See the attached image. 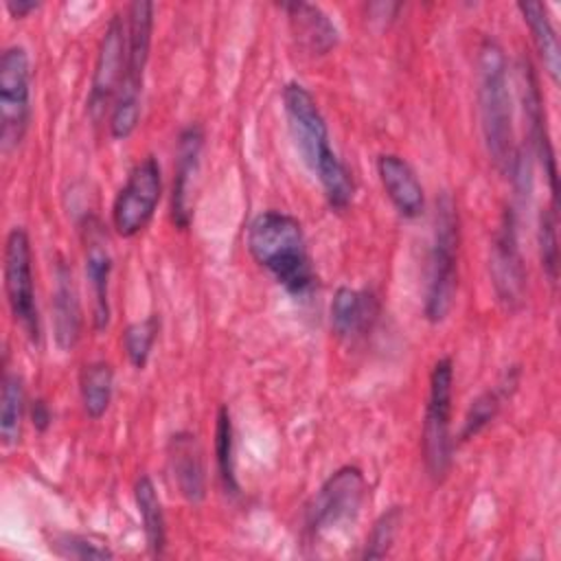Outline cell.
Listing matches in <instances>:
<instances>
[{
	"label": "cell",
	"instance_id": "5b68a950",
	"mask_svg": "<svg viewBox=\"0 0 561 561\" xmlns=\"http://www.w3.org/2000/svg\"><path fill=\"white\" fill-rule=\"evenodd\" d=\"M458 243H460V224L458 208L449 193H440L436 199L434 213V234L427 254V274H425V296H423V316L438 324L443 322L456 300L458 289Z\"/></svg>",
	"mask_w": 561,
	"mask_h": 561
},
{
	"label": "cell",
	"instance_id": "7a4b0ae2",
	"mask_svg": "<svg viewBox=\"0 0 561 561\" xmlns=\"http://www.w3.org/2000/svg\"><path fill=\"white\" fill-rule=\"evenodd\" d=\"M245 245L250 256L291 296H307L316 287L307 237L294 215L283 210L259 213L248 226Z\"/></svg>",
	"mask_w": 561,
	"mask_h": 561
},
{
	"label": "cell",
	"instance_id": "ac0fdd59",
	"mask_svg": "<svg viewBox=\"0 0 561 561\" xmlns=\"http://www.w3.org/2000/svg\"><path fill=\"white\" fill-rule=\"evenodd\" d=\"M280 9L289 20L298 46L309 55H327L335 48L340 31L322 7L309 2H283Z\"/></svg>",
	"mask_w": 561,
	"mask_h": 561
},
{
	"label": "cell",
	"instance_id": "30bf717a",
	"mask_svg": "<svg viewBox=\"0 0 561 561\" xmlns=\"http://www.w3.org/2000/svg\"><path fill=\"white\" fill-rule=\"evenodd\" d=\"M162 197V171L153 156L142 158L129 171L112 204V226L116 234L129 239L142 232L156 215Z\"/></svg>",
	"mask_w": 561,
	"mask_h": 561
},
{
	"label": "cell",
	"instance_id": "f1b7e54d",
	"mask_svg": "<svg viewBox=\"0 0 561 561\" xmlns=\"http://www.w3.org/2000/svg\"><path fill=\"white\" fill-rule=\"evenodd\" d=\"M401 519H403L401 506H390L388 511H383L375 519V524L370 528V535L366 537L362 559H383L390 552L392 543H394Z\"/></svg>",
	"mask_w": 561,
	"mask_h": 561
},
{
	"label": "cell",
	"instance_id": "d4e9b609",
	"mask_svg": "<svg viewBox=\"0 0 561 561\" xmlns=\"http://www.w3.org/2000/svg\"><path fill=\"white\" fill-rule=\"evenodd\" d=\"M79 392H81L83 412L92 421L101 419L107 412V408L112 403V394H114L112 364H107L103 359L85 364L79 375Z\"/></svg>",
	"mask_w": 561,
	"mask_h": 561
},
{
	"label": "cell",
	"instance_id": "9a60e30c",
	"mask_svg": "<svg viewBox=\"0 0 561 561\" xmlns=\"http://www.w3.org/2000/svg\"><path fill=\"white\" fill-rule=\"evenodd\" d=\"M85 278L92 294V324L103 331L110 324V276H112V254L107 248V237L99 219L85 221Z\"/></svg>",
	"mask_w": 561,
	"mask_h": 561
},
{
	"label": "cell",
	"instance_id": "ba28073f",
	"mask_svg": "<svg viewBox=\"0 0 561 561\" xmlns=\"http://www.w3.org/2000/svg\"><path fill=\"white\" fill-rule=\"evenodd\" d=\"M366 500V478L357 467L335 469L316 491L307 506L305 526L313 537L348 528Z\"/></svg>",
	"mask_w": 561,
	"mask_h": 561
},
{
	"label": "cell",
	"instance_id": "4316f807",
	"mask_svg": "<svg viewBox=\"0 0 561 561\" xmlns=\"http://www.w3.org/2000/svg\"><path fill=\"white\" fill-rule=\"evenodd\" d=\"M48 548L53 554L61 559H77V561H103L114 557L107 543L94 541L92 537H85L79 533H53L48 537Z\"/></svg>",
	"mask_w": 561,
	"mask_h": 561
},
{
	"label": "cell",
	"instance_id": "4fadbf2b",
	"mask_svg": "<svg viewBox=\"0 0 561 561\" xmlns=\"http://www.w3.org/2000/svg\"><path fill=\"white\" fill-rule=\"evenodd\" d=\"M519 99H522V110L528 127V140L543 167V173L548 178V186L552 193V206H557V160H554V149L546 123V107H543V96L539 88L537 72L530 64V59L522 57L519 66Z\"/></svg>",
	"mask_w": 561,
	"mask_h": 561
},
{
	"label": "cell",
	"instance_id": "2e32d148",
	"mask_svg": "<svg viewBox=\"0 0 561 561\" xmlns=\"http://www.w3.org/2000/svg\"><path fill=\"white\" fill-rule=\"evenodd\" d=\"M377 173L388 199L401 217L414 219L425 210L423 184L405 158L397 153H381L377 158Z\"/></svg>",
	"mask_w": 561,
	"mask_h": 561
},
{
	"label": "cell",
	"instance_id": "4dcf8cb0",
	"mask_svg": "<svg viewBox=\"0 0 561 561\" xmlns=\"http://www.w3.org/2000/svg\"><path fill=\"white\" fill-rule=\"evenodd\" d=\"M50 419H53V414H50L48 403L44 399H35L31 405V421H33L35 430L44 432L50 425Z\"/></svg>",
	"mask_w": 561,
	"mask_h": 561
},
{
	"label": "cell",
	"instance_id": "6da1fadb",
	"mask_svg": "<svg viewBox=\"0 0 561 561\" xmlns=\"http://www.w3.org/2000/svg\"><path fill=\"white\" fill-rule=\"evenodd\" d=\"M283 110L289 134L309 171L318 178L322 193L333 210H346L353 202L355 182L329 142V127L313 94L298 81L283 88Z\"/></svg>",
	"mask_w": 561,
	"mask_h": 561
},
{
	"label": "cell",
	"instance_id": "1f68e13d",
	"mask_svg": "<svg viewBox=\"0 0 561 561\" xmlns=\"http://www.w3.org/2000/svg\"><path fill=\"white\" fill-rule=\"evenodd\" d=\"M4 7L13 18H26L31 11H35L39 7V2H35V0H7Z\"/></svg>",
	"mask_w": 561,
	"mask_h": 561
},
{
	"label": "cell",
	"instance_id": "8992f818",
	"mask_svg": "<svg viewBox=\"0 0 561 561\" xmlns=\"http://www.w3.org/2000/svg\"><path fill=\"white\" fill-rule=\"evenodd\" d=\"M451 401H454V362L438 357L430 373V392L423 416V460L430 478L440 482L454 454L451 440Z\"/></svg>",
	"mask_w": 561,
	"mask_h": 561
},
{
	"label": "cell",
	"instance_id": "f546056e",
	"mask_svg": "<svg viewBox=\"0 0 561 561\" xmlns=\"http://www.w3.org/2000/svg\"><path fill=\"white\" fill-rule=\"evenodd\" d=\"M557 206H550L541 210L539 215V259L541 270L548 276V280L554 285L559 276V239H557Z\"/></svg>",
	"mask_w": 561,
	"mask_h": 561
},
{
	"label": "cell",
	"instance_id": "5bb4252c",
	"mask_svg": "<svg viewBox=\"0 0 561 561\" xmlns=\"http://www.w3.org/2000/svg\"><path fill=\"white\" fill-rule=\"evenodd\" d=\"M204 129L197 123L186 125L178 136L173 186H171V219L178 228H188L193 219V195L202 167Z\"/></svg>",
	"mask_w": 561,
	"mask_h": 561
},
{
	"label": "cell",
	"instance_id": "e0dca14e",
	"mask_svg": "<svg viewBox=\"0 0 561 561\" xmlns=\"http://www.w3.org/2000/svg\"><path fill=\"white\" fill-rule=\"evenodd\" d=\"M167 454L169 469L180 495L191 504H199L206 497V469L197 436L191 432L173 434L169 438Z\"/></svg>",
	"mask_w": 561,
	"mask_h": 561
},
{
	"label": "cell",
	"instance_id": "484cf974",
	"mask_svg": "<svg viewBox=\"0 0 561 561\" xmlns=\"http://www.w3.org/2000/svg\"><path fill=\"white\" fill-rule=\"evenodd\" d=\"M215 460L219 480L226 489V493L237 495L239 482H237V469H234V430H232V416L226 405L217 412V425H215Z\"/></svg>",
	"mask_w": 561,
	"mask_h": 561
},
{
	"label": "cell",
	"instance_id": "44dd1931",
	"mask_svg": "<svg viewBox=\"0 0 561 561\" xmlns=\"http://www.w3.org/2000/svg\"><path fill=\"white\" fill-rule=\"evenodd\" d=\"M517 383H519V370L517 366H511L493 388L480 392L467 408V414L460 427V440L476 438L497 416L502 403L513 394Z\"/></svg>",
	"mask_w": 561,
	"mask_h": 561
},
{
	"label": "cell",
	"instance_id": "277c9868",
	"mask_svg": "<svg viewBox=\"0 0 561 561\" xmlns=\"http://www.w3.org/2000/svg\"><path fill=\"white\" fill-rule=\"evenodd\" d=\"M153 2L136 0L125 18V72L110 107V134L116 140L129 138L140 121V96L145 68L151 50Z\"/></svg>",
	"mask_w": 561,
	"mask_h": 561
},
{
	"label": "cell",
	"instance_id": "cb8c5ba5",
	"mask_svg": "<svg viewBox=\"0 0 561 561\" xmlns=\"http://www.w3.org/2000/svg\"><path fill=\"white\" fill-rule=\"evenodd\" d=\"M26 414V392L20 373L4 370L0 394V443L13 447L22 438V425Z\"/></svg>",
	"mask_w": 561,
	"mask_h": 561
},
{
	"label": "cell",
	"instance_id": "7402d4cb",
	"mask_svg": "<svg viewBox=\"0 0 561 561\" xmlns=\"http://www.w3.org/2000/svg\"><path fill=\"white\" fill-rule=\"evenodd\" d=\"M134 502H136V511L142 524L149 552L153 557H162L167 546V519H164V511H162V502L156 491V484L147 473L138 476L134 482Z\"/></svg>",
	"mask_w": 561,
	"mask_h": 561
},
{
	"label": "cell",
	"instance_id": "52a82bcc",
	"mask_svg": "<svg viewBox=\"0 0 561 561\" xmlns=\"http://www.w3.org/2000/svg\"><path fill=\"white\" fill-rule=\"evenodd\" d=\"M4 296L13 322L22 329L31 344H39L42 324L39 309L35 298V280H33V250L28 232L22 226H15L7 232L4 239Z\"/></svg>",
	"mask_w": 561,
	"mask_h": 561
},
{
	"label": "cell",
	"instance_id": "3957f363",
	"mask_svg": "<svg viewBox=\"0 0 561 561\" xmlns=\"http://www.w3.org/2000/svg\"><path fill=\"white\" fill-rule=\"evenodd\" d=\"M478 110L480 127L491 162L502 171H513L519 147L513 131V103L508 83V64L504 48L493 37H484L478 46Z\"/></svg>",
	"mask_w": 561,
	"mask_h": 561
},
{
	"label": "cell",
	"instance_id": "83f0119b",
	"mask_svg": "<svg viewBox=\"0 0 561 561\" xmlns=\"http://www.w3.org/2000/svg\"><path fill=\"white\" fill-rule=\"evenodd\" d=\"M158 329H160L158 316H149L145 320L131 322L123 331V348H125V355H127V359L134 368L142 370L147 366L151 348H153L156 337H158Z\"/></svg>",
	"mask_w": 561,
	"mask_h": 561
},
{
	"label": "cell",
	"instance_id": "8fae6325",
	"mask_svg": "<svg viewBox=\"0 0 561 561\" xmlns=\"http://www.w3.org/2000/svg\"><path fill=\"white\" fill-rule=\"evenodd\" d=\"M489 267H491V280H493L497 300L508 309H517L526 291V272L519 254L517 219L513 208H506L502 213L500 226L491 243Z\"/></svg>",
	"mask_w": 561,
	"mask_h": 561
},
{
	"label": "cell",
	"instance_id": "603a6c76",
	"mask_svg": "<svg viewBox=\"0 0 561 561\" xmlns=\"http://www.w3.org/2000/svg\"><path fill=\"white\" fill-rule=\"evenodd\" d=\"M517 9L533 35V44L543 61L546 72L557 83L559 70H561V53H559V37L550 20L548 7L543 2H517Z\"/></svg>",
	"mask_w": 561,
	"mask_h": 561
},
{
	"label": "cell",
	"instance_id": "7c38bea8",
	"mask_svg": "<svg viewBox=\"0 0 561 561\" xmlns=\"http://www.w3.org/2000/svg\"><path fill=\"white\" fill-rule=\"evenodd\" d=\"M123 72H125V20L121 15H114L103 31L94 70H92V81H90L88 112L94 123H101V118L105 116V110L112 107Z\"/></svg>",
	"mask_w": 561,
	"mask_h": 561
},
{
	"label": "cell",
	"instance_id": "ffe728a7",
	"mask_svg": "<svg viewBox=\"0 0 561 561\" xmlns=\"http://www.w3.org/2000/svg\"><path fill=\"white\" fill-rule=\"evenodd\" d=\"M379 305L373 291L337 287L331 300V327L340 337L364 335L377 320Z\"/></svg>",
	"mask_w": 561,
	"mask_h": 561
},
{
	"label": "cell",
	"instance_id": "9c48e42d",
	"mask_svg": "<svg viewBox=\"0 0 561 561\" xmlns=\"http://www.w3.org/2000/svg\"><path fill=\"white\" fill-rule=\"evenodd\" d=\"M31 123V59L24 46L11 44L0 57V147L18 149Z\"/></svg>",
	"mask_w": 561,
	"mask_h": 561
},
{
	"label": "cell",
	"instance_id": "d6986e66",
	"mask_svg": "<svg viewBox=\"0 0 561 561\" xmlns=\"http://www.w3.org/2000/svg\"><path fill=\"white\" fill-rule=\"evenodd\" d=\"M53 329H55V342L61 351L75 348L81 335V305H79L72 270L64 259L55 263Z\"/></svg>",
	"mask_w": 561,
	"mask_h": 561
}]
</instances>
